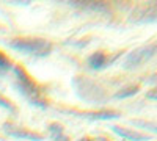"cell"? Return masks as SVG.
I'll list each match as a JSON object with an SVG mask.
<instances>
[{
    "mask_svg": "<svg viewBox=\"0 0 157 141\" xmlns=\"http://www.w3.org/2000/svg\"><path fill=\"white\" fill-rule=\"evenodd\" d=\"M94 141H110V139H109V138H105V136H98Z\"/></svg>",
    "mask_w": 157,
    "mask_h": 141,
    "instance_id": "ffe728a7",
    "label": "cell"
},
{
    "mask_svg": "<svg viewBox=\"0 0 157 141\" xmlns=\"http://www.w3.org/2000/svg\"><path fill=\"white\" fill-rule=\"evenodd\" d=\"M121 55H123V50H121V52L113 54V55H107L104 50H96V52H93V54L88 57V66L91 69H94V71L105 69L110 65H113V63L120 58Z\"/></svg>",
    "mask_w": 157,
    "mask_h": 141,
    "instance_id": "8992f818",
    "label": "cell"
},
{
    "mask_svg": "<svg viewBox=\"0 0 157 141\" xmlns=\"http://www.w3.org/2000/svg\"><path fill=\"white\" fill-rule=\"evenodd\" d=\"M146 97L151 99V100H157V88H152L146 93Z\"/></svg>",
    "mask_w": 157,
    "mask_h": 141,
    "instance_id": "e0dca14e",
    "label": "cell"
},
{
    "mask_svg": "<svg viewBox=\"0 0 157 141\" xmlns=\"http://www.w3.org/2000/svg\"><path fill=\"white\" fill-rule=\"evenodd\" d=\"M52 141H69V136L64 135V133H58L52 136Z\"/></svg>",
    "mask_w": 157,
    "mask_h": 141,
    "instance_id": "2e32d148",
    "label": "cell"
},
{
    "mask_svg": "<svg viewBox=\"0 0 157 141\" xmlns=\"http://www.w3.org/2000/svg\"><path fill=\"white\" fill-rule=\"evenodd\" d=\"M129 22L135 25L157 24V2H146L137 5L129 14Z\"/></svg>",
    "mask_w": 157,
    "mask_h": 141,
    "instance_id": "5b68a950",
    "label": "cell"
},
{
    "mask_svg": "<svg viewBox=\"0 0 157 141\" xmlns=\"http://www.w3.org/2000/svg\"><path fill=\"white\" fill-rule=\"evenodd\" d=\"M13 71H14V77H16L14 86L17 88V91L27 99L32 105H35L38 108H47L49 102L44 96L43 88L38 85V82L19 65L13 66Z\"/></svg>",
    "mask_w": 157,
    "mask_h": 141,
    "instance_id": "6da1fadb",
    "label": "cell"
},
{
    "mask_svg": "<svg viewBox=\"0 0 157 141\" xmlns=\"http://www.w3.org/2000/svg\"><path fill=\"white\" fill-rule=\"evenodd\" d=\"M3 132L11 136V138H16V139H29V141H43L44 136L41 133H36V132H32V130H27L24 127H19V125H14L11 122H5L2 125Z\"/></svg>",
    "mask_w": 157,
    "mask_h": 141,
    "instance_id": "52a82bcc",
    "label": "cell"
},
{
    "mask_svg": "<svg viewBox=\"0 0 157 141\" xmlns=\"http://www.w3.org/2000/svg\"><path fill=\"white\" fill-rule=\"evenodd\" d=\"M74 116L85 118L90 121H109V119H116L121 116L120 111L116 110H101V111H74Z\"/></svg>",
    "mask_w": 157,
    "mask_h": 141,
    "instance_id": "ba28073f",
    "label": "cell"
},
{
    "mask_svg": "<svg viewBox=\"0 0 157 141\" xmlns=\"http://www.w3.org/2000/svg\"><path fill=\"white\" fill-rule=\"evenodd\" d=\"M110 129L113 133H116L118 136H121L123 139H127V141H149V139H152V136L148 133H143V132H138L134 129H127V127H123V125H112Z\"/></svg>",
    "mask_w": 157,
    "mask_h": 141,
    "instance_id": "9c48e42d",
    "label": "cell"
},
{
    "mask_svg": "<svg viewBox=\"0 0 157 141\" xmlns=\"http://www.w3.org/2000/svg\"><path fill=\"white\" fill-rule=\"evenodd\" d=\"M129 122L132 124V125H135V127H140V129H145V130H149V132L157 133V122H154V121H146V119H130Z\"/></svg>",
    "mask_w": 157,
    "mask_h": 141,
    "instance_id": "7c38bea8",
    "label": "cell"
},
{
    "mask_svg": "<svg viewBox=\"0 0 157 141\" xmlns=\"http://www.w3.org/2000/svg\"><path fill=\"white\" fill-rule=\"evenodd\" d=\"M146 82H148V83H157V74H152Z\"/></svg>",
    "mask_w": 157,
    "mask_h": 141,
    "instance_id": "ac0fdd59",
    "label": "cell"
},
{
    "mask_svg": "<svg viewBox=\"0 0 157 141\" xmlns=\"http://www.w3.org/2000/svg\"><path fill=\"white\" fill-rule=\"evenodd\" d=\"M77 141H94V139H91L90 136H82V138H78Z\"/></svg>",
    "mask_w": 157,
    "mask_h": 141,
    "instance_id": "d6986e66",
    "label": "cell"
},
{
    "mask_svg": "<svg viewBox=\"0 0 157 141\" xmlns=\"http://www.w3.org/2000/svg\"><path fill=\"white\" fill-rule=\"evenodd\" d=\"M138 91H140V85H137V83H130V85L123 86L120 91H116V93L113 94V97H115V99H127V97L135 96Z\"/></svg>",
    "mask_w": 157,
    "mask_h": 141,
    "instance_id": "8fae6325",
    "label": "cell"
},
{
    "mask_svg": "<svg viewBox=\"0 0 157 141\" xmlns=\"http://www.w3.org/2000/svg\"><path fill=\"white\" fill-rule=\"evenodd\" d=\"M6 46L10 49L17 50V52L35 57H47L54 49L52 43L44 38H13L6 43Z\"/></svg>",
    "mask_w": 157,
    "mask_h": 141,
    "instance_id": "3957f363",
    "label": "cell"
},
{
    "mask_svg": "<svg viewBox=\"0 0 157 141\" xmlns=\"http://www.w3.org/2000/svg\"><path fill=\"white\" fill-rule=\"evenodd\" d=\"M72 88L78 99H82L90 104H105L109 100V93L99 82L90 79L85 75H75L72 77Z\"/></svg>",
    "mask_w": 157,
    "mask_h": 141,
    "instance_id": "7a4b0ae2",
    "label": "cell"
},
{
    "mask_svg": "<svg viewBox=\"0 0 157 141\" xmlns=\"http://www.w3.org/2000/svg\"><path fill=\"white\" fill-rule=\"evenodd\" d=\"M3 32V27H0V33H2Z\"/></svg>",
    "mask_w": 157,
    "mask_h": 141,
    "instance_id": "44dd1931",
    "label": "cell"
},
{
    "mask_svg": "<svg viewBox=\"0 0 157 141\" xmlns=\"http://www.w3.org/2000/svg\"><path fill=\"white\" fill-rule=\"evenodd\" d=\"M13 61L3 54V52H0V72H5V71H10L13 69Z\"/></svg>",
    "mask_w": 157,
    "mask_h": 141,
    "instance_id": "4fadbf2b",
    "label": "cell"
},
{
    "mask_svg": "<svg viewBox=\"0 0 157 141\" xmlns=\"http://www.w3.org/2000/svg\"><path fill=\"white\" fill-rule=\"evenodd\" d=\"M71 6H75L78 9H85V11H94V13H109L110 11V5L107 2H69Z\"/></svg>",
    "mask_w": 157,
    "mask_h": 141,
    "instance_id": "30bf717a",
    "label": "cell"
},
{
    "mask_svg": "<svg viewBox=\"0 0 157 141\" xmlns=\"http://www.w3.org/2000/svg\"><path fill=\"white\" fill-rule=\"evenodd\" d=\"M47 130L50 132L52 136H54V135H58V133H64V127L60 122H52V124H49Z\"/></svg>",
    "mask_w": 157,
    "mask_h": 141,
    "instance_id": "5bb4252c",
    "label": "cell"
},
{
    "mask_svg": "<svg viewBox=\"0 0 157 141\" xmlns=\"http://www.w3.org/2000/svg\"><path fill=\"white\" fill-rule=\"evenodd\" d=\"M155 54H157V41L151 43V44H146V46H141V47H137V49L132 50V52H129L124 57L121 66L127 71H134V69L143 66L146 61H149Z\"/></svg>",
    "mask_w": 157,
    "mask_h": 141,
    "instance_id": "277c9868",
    "label": "cell"
},
{
    "mask_svg": "<svg viewBox=\"0 0 157 141\" xmlns=\"http://www.w3.org/2000/svg\"><path fill=\"white\" fill-rule=\"evenodd\" d=\"M0 107L5 108V110H8V111H16V110H17L16 105L13 104V102H10L6 97H3L2 94H0Z\"/></svg>",
    "mask_w": 157,
    "mask_h": 141,
    "instance_id": "9a60e30c",
    "label": "cell"
}]
</instances>
